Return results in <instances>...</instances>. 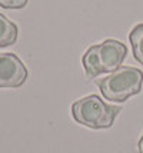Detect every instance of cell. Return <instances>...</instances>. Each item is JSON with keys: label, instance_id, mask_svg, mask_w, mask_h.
Instances as JSON below:
<instances>
[{"label": "cell", "instance_id": "obj_2", "mask_svg": "<svg viewBox=\"0 0 143 153\" xmlns=\"http://www.w3.org/2000/svg\"><path fill=\"white\" fill-rule=\"evenodd\" d=\"M102 94L107 100L123 103L130 96L140 93L143 85V73L136 67L120 66L106 77L96 80Z\"/></svg>", "mask_w": 143, "mask_h": 153}, {"label": "cell", "instance_id": "obj_5", "mask_svg": "<svg viewBox=\"0 0 143 153\" xmlns=\"http://www.w3.org/2000/svg\"><path fill=\"white\" fill-rule=\"evenodd\" d=\"M17 40V26L0 13V47H7Z\"/></svg>", "mask_w": 143, "mask_h": 153}, {"label": "cell", "instance_id": "obj_1", "mask_svg": "<svg viewBox=\"0 0 143 153\" xmlns=\"http://www.w3.org/2000/svg\"><path fill=\"white\" fill-rule=\"evenodd\" d=\"M127 54V47L122 42L107 39L89 47L83 54L82 63L87 77L95 79L102 73H112L122 66L123 60Z\"/></svg>", "mask_w": 143, "mask_h": 153}, {"label": "cell", "instance_id": "obj_8", "mask_svg": "<svg viewBox=\"0 0 143 153\" xmlns=\"http://www.w3.org/2000/svg\"><path fill=\"white\" fill-rule=\"evenodd\" d=\"M137 150H139V153H143V136L140 137L139 143H137Z\"/></svg>", "mask_w": 143, "mask_h": 153}, {"label": "cell", "instance_id": "obj_3", "mask_svg": "<svg viewBox=\"0 0 143 153\" xmlns=\"http://www.w3.org/2000/svg\"><path fill=\"white\" fill-rule=\"evenodd\" d=\"M120 110L119 106L107 105L97 94L82 97L72 105L73 119L90 129H109Z\"/></svg>", "mask_w": 143, "mask_h": 153}, {"label": "cell", "instance_id": "obj_4", "mask_svg": "<svg viewBox=\"0 0 143 153\" xmlns=\"http://www.w3.org/2000/svg\"><path fill=\"white\" fill-rule=\"evenodd\" d=\"M27 79V69L14 53H0V87L16 89Z\"/></svg>", "mask_w": 143, "mask_h": 153}, {"label": "cell", "instance_id": "obj_7", "mask_svg": "<svg viewBox=\"0 0 143 153\" xmlns=\"http://www.w3.org/2000/svg\"><path fill=\"white\" fill-rule=\"evenodd\" d=\"M29 0H0V6L3 9H21L27 4Z\"/></svg>", "mask_w": 143, "mask_h": 153}, {"label": "cell", "instance_id": "obj_6", "mask_svg": "<svg viewBox=\"0 0 143 153\" xmlns=\"http://www.w3.org/2000/svg\"><path fill=\"white\" fill-rule=\"evenodd\" d=\"M129 40L132 45V50L135 59L143 66V23L136 25L129 34Z\"/></svg>", "mask_w": 143, "mask_h": 153}]
</instances>
